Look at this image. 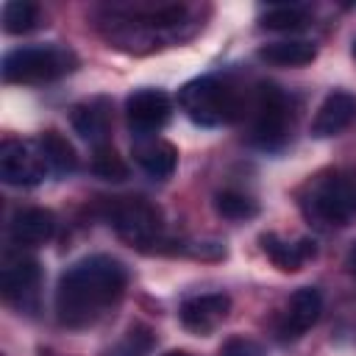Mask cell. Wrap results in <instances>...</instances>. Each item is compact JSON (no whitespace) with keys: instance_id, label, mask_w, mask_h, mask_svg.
<instances>
[{"instance_id":"8","label":"cell","mask_w":356,"mask_h":356,"mask_svg":"<svg viewBox=\"0 0 356 356\" xmlns=\"http://www.w3.org/2000/svg\"><path fill=\"white\" fill-rule=\"evenodd\" d=\"M172 103L161 89H139L125 100V120L136 136H153L167 125Z\"/></svg>"},{"instance_id":"19","label":"cell","mask_w":356,"mask_h":356,"mask_svg":"<svg viewBox=\"0 0 356 356\" xmlns=\"http://www.w3.org/2000/svg\"><path fill=\"white\" fill-rule=\"evenodd\" d=\"M39 25V6L28 0H11L3 6V31L11 36L28 33Z\"/></svg>"},{"instance_id":"20","label":"cell","mask_w":356,"mask_h":356,"mask_svg":"<svg viewBox=\"0 0 356 356\" xmlns=\"http://www.w3.org/2000/svg\"><path fill=\"white\" fill-rule=\"evenodd\" d=\"M214 209L225 220H250L259 214V206L253 197L236 192V189H222L214 195Z\"/></svg>"},{"instance_id":"24","label":"cell","mask_w":356,"mask_h":356,"mask_svg":"<svg viewBox=\"0 0 356 356\" xmlns=\"http://www.w3.org/2000/svg\"><path fill=\"white\" fill-rule=\"evenodd\" d=\"M217 356H264V350H261L259 342H253L248 337H231V339L222 342Z\"/></svg>"},{"instance_id":"5","label":"cell","mask_w":356,"mask_h":356,"mask_svg":"<svg viewBox=\"0 0 356 356\" xmlns=\"http://www.w3.org/2000/svg\"><path fill=\"white\" fill-rule=\"evenodd\" d=\"M286 136L289 103L273 83H261L250 97V142L261 150H278Z\"/></svg>"},{"instance_id":"1","label":"cell","mask_w":356,"mask_h":356,"mask_svg":"<svg viewBox=\"0 0 356 356\" xmlns=\"http://www.w3.org/2000/svg\"><path fill=\"white\" fill-rule=\"evenodd\" d=\"M128 286L122 261L111 256H86L75 261L56 286V317L67 328H86L120 303Z\"/></svg>"},{"instance_id":"4","label":"cell","mask_w":356,"mask_h":356,"mask_svg":"<svg viewBox=\"0 0 356 356\" xmlns=\"http://www.w3.org/2000/svg\"><path fill=\"white\" fill-rule=\"evenodd\" d=\"M303 209L320 225H348L356 217V170H331L317 175Z\"/></svg>"},{"instance_id":"11","label":"cell","mask_w":356,"mask_h":356,"mask_svg":"<svg viewBox=\"0 0 356 356\" xmlns=\"http://www.w3.org/2000/svg\"><path fill=\"white\" fill-rule=\"evenodd\" d=\"M39 281H42V270H39L36 259L19 256L14 261H6V267L0 270V289L8 303L25 306V300L36 295Z\"/></svg>"},{"instance_id":"17","label":"cell","mask_w":356,"mask_h":356,"mask_svg":"<svg viewBox=\"0 0 356 356\" xmlns=\"http://www.w3.org/2000/svg\"><path fill=\"white\" fill-rule=\"evenodd\" d=\"M259 58L273 67H306L317 58V47L306 39H281L259 47Z\"/></svg>"},{"instance_id":"23","label":"cell","mask_w":356,"mask_h":356,"mask_svg":"<svg viewBox=\"0 0 356 356\" xmlns=\"http://www.w3.org/2000/svg\"><path fill=\"white\" fill-rule=\"evenodd\" d=\"M153 345H156V337L147 325H131L122 334V339L108 350V356H147Z\"/></svg>"},{"instance_id":"9","label":"cell","mask_w":356,"mask_h":356,"mask_svg":"<svg viewBox=\"0 0 356 356\" xmlns=\"http://www.w3.org/2000/svg\"><path fill=\"white\" fill-rule=\"evenodd\" d=\"M231 312V298L225 292H209V295H195L181 303V323L192 334H211Z\"/></svg>"},{"instance_id":"6","label":"cell","mask_w":356,"mask_h":356,"mask_svg":"<svg viewBox=\"0 0 356 356\" xmlns=\"http://www.w3.org/2000/svg\"><path fill=\"white\" fill-rule=\"evenodd\" d=\"M111 228L131 245H159L161 234V211L145 197H114L108 203Z\"/></svg>"},{"instance_id":"12","label":"cell","mask_w":356,"mask_h":356,"mask_svg":"<svg viewBox=\"0 0 356 356\" xmlns=\"http://www.w3.org/2000/svg\"><path fill=\"white\" fill-rule=\"evenodd\" d=\"M353 120H356V97L348 95V92H331L320 103V108L312 120V136H317V139L337 136Z\"/></svg>"},{"instance_id":"15","label":"cell","mask_w":356,"mask_h":356,"mask_svg":"<svg viewBox=\"0 0 356 356\" xmlns=\"http://www.w3.org/2000/svg\"><path fill=\"white\" fill-rule=\"evenodd\" d=\"M259 242H261V250L267 253V259L278 270H284V273H298L306 259H314L317 256L314 239H309V236H303L298 242H286L278 234H261Z\"/></svg>"},{"instance_id":"26","label":"cell","mask_w":356,"mask_h":356,"mask_svg":"<svg viewBox=\"0 0 356 356\" xmlns=\"http://www.w3.org/2000/svg\"><path fill=\"white\" fill-rule=\"evenodd\" d=\"M164 356H192V353H186V350H170V353H164Z\"/></svg>"},{"instance_id":"21","label":"cell","mask_w":356,"mask_h":356,"mask_svg":"<svg viewBox=\"0 0 356 356\" xmlns=\"http://www.w3.org/2000/svg\"><path fill=\"white\" fill-rule=\"evenodd\" d=\"M92 172L106 181H125L128 178V164L111 145H97L92 153Z\"/></svg>"},{"instance_id":"25","label":"cell","mask_w":356,"mask_h":356,"mask_svg":"<svg viewBox=\"0 0 356 356\" xmlns=\"http://www.w3.org/2000/svg\"><path fill=\"white\" fill-rule=\"evenodd\" d=\"M345 264H348V270H350V275L356 278V239L350 242V248H348V256H345Z\"/></svg>"},{"instance_id":"14","label":"cell","mask_w":356,"mask_h":356,"mask_svg":"<svg viewBox=\"0 0 356 356\" xmlns=\"http://www.w3.org/2000/svg\"><path fill=\"white\" fill-rule=\"evenodd\" d=\"M134 159L136 164L153 175V178H170L178 164V150L167 139L159 136H136L134 142Z\"/></svg>"},{"instance_id":"16","label":"cell","mask_w":356,"mask_h":356,"mask_svg":"<svg viewBox=\"0 0 356 356\" xmlns=\"http://www.w3.org/2000/svg\"><path fill=\"white\" fill-rule=\"evenodd\" d=\"M72 128L92 142V147L97 145H108V108L103 100H89V103H78L70 114Z\"/></svg>"},{"instance_id":"18","label":"cell","mask_w":356,"mask_h":356,"mask_svg":"<svg viewBox=\"0 0 356 356\" xmlns=\"http://www.w3.org/2000/svg\"><path fill=\"white\" fill-rule=\"evenodd\" d=\"M36 142H39V147H42V156H44V161H47L50 175L64 178V175L75 172L78 156H75V147L67 142V136H61L58 131L50 128V131H42V134L36 136Z\"/></svg>"},{"instance_id":"7","label":"cell","mask_w":356,"mask_h":356,"mask_svg":"<svg viewBox=\"0 0 356 356\" xmlns=\"http://www.w3.org/2000/svg\"><path fill=\"white\" fill-rule=\"evenodd\" d=\"M50 175L36 139H6L0 145V178L8 186H36Z\"/></svg>"},{"instance_id":"3","label":"cell","mask_w":356,"mask_h":356,"mask_svg":"<svg viewBox=\"0 0 356 356\" xmlns=\"http://www.w3.org/2000/svg\"><path fill=\"white\" fill-rule=\"evenodd\" d=\"M78 67V56L58 44L17 47L3 56V81L6 83H50L70 75Z\"/></svg>"},{"instance_id":"27","label":"cell","mask_w":356,"mask_h":356,"mask_svg":"<svg viewBox=\"0 0 356 356\" xmlns=\"http://www.w3.org/2000/svg\"><path fill=\"white\" fill-rule=\"evenodd\" d=\"M353 58H356V42H353Z\"/></svg>"},{"instance_id":"10","label":"cell","mask_w":356,"mask_h":356,"mask_svg":"<svg viewBox=\"0 0 356 356\" xmlns=\"http://www.w3.org/2000/svg\"><path fill=\"white\" fill-rule=\"evenodd\" d=\"M320 312H323V295L314 286H300L289 298V303L284 309V317L278 323V337L281 339H298V337H303L320 320Z\"/></svg>"},{"instance_id":"2","label":"cell","mask_w":356,"mask_h":356,"mask_svg":"<svg viewBox=\"0 0 356 356\" xmlns=\"http://www.w3.org/2000/svg\"><path fill=\"white\" fill-rule=\"evenodd\" d=\"M178 103L184 108V114L203 128H217V125H228L236 122L239 117H245L248 103L242 100V92L222 78L214 75H203L189 81L181 92H178Z\"/></svg>"},{"instance_id":"13","label":"cell","mask_w":356,"mask_h":356,"mask_svg":"<svg viewBox=\"0 0 356 356\" xmlns=\"http://www.w3.org/2000/svg\"><path fill=\"white\" fill-rule=\"evenodd\" d=\"M8 234H11V242L22 248L44 245L56 234V214L50 209H22L14 214Z\"/></svg>"},{"instance_id":"22","label":"cell","mask_w":356,"mask_h":356,"mask_svg":"<svg viewBox=\"0 0 356 356\" xmlns=\"http://www.w3.org/2000/svg\"><path fill=\"white\" fill-rule=\"evenodd\" d=\"M309 22V14L300 6H273L261 14V28L267 31H300Z\"/></svg>"}]
</instances>
